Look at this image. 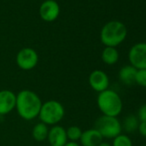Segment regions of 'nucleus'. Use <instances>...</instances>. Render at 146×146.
Segmentation results:
<instances>
[{
	"label": "nucleus",
	"instance_id": "nucleus-7",
	"mask_svg": "<svg viewBox=\"0 0 146 146\" xmlns=\"http://www.w3.org/2000/svg\"><path fill=\"white\" fill-rule=\"evenodd\" d=\"M39 60V56L35 50L30 47H25L20 50L17 55V64L23 70L34 69Z\"/></svg>",
	"mask_w": 146,
	"mask_h": 146
},
{
	"label": "nucleus",
	"instance_id": "nucleus-6",
	"mask_svg": "<svg viewBox=\"0 0 146 146\" xmlns=\"http://www.w3.org/2000/svg\"><path fill=\"white\" fill-rule=\"evenodd\" d=\"M128 58L130 64L137 70L146 69V43L139 42L133 45L128 52Z\"/></svg>",
	"mask_w": 146,
	"mask_h": 146
},
{
	"label": "nucleus",
	"instance_id": "nucleus-13",
	"mask_svg": "<svg viewBox=\"0 0 146 146\" xmlns=\"http://www.w3.org/2000/svg\"><path fill=\"white\" fill-rule=\"evenodd\" d=\"M137 70L131 64L124 65L123 67L120 68V70L119 71V81L126 86L133 85L135 84V78H136Z\"/></svg>",
	"mask_w": 146,
	"mask_h": 146
},
{
	"label": "nucleus",
	"instance_id": "nucleus-18",
	"mask_svg": "<svg viewBox=\"0 0 146 146\" xmlns=\"http://www.w3.org/2000/svg\"><path fill=\"white\" fill-rule=\"evenodd\" d=\"M112 146H132V141L126 134L120 133L113 138Z\"/></svg>",
	"mask_w": 146,
	"mask_h": 146
},
{
	"label": "nucleus",
	"instance_id": "nucleus-8",
	"mask_svg": "<svg viewBox=\"0 0 146 146\" xmlns=\"http://www.w3.org/2000/svg\"><path fill=\"white\" fill-rule=\"evenodd\" d=\"M90 87L96 92L101 93L109 87V78L106 72L102 70H93L89 77Z\"/></svg>",
	"mask_w": 146,
	"mask_h": 146
},
{
	"label": "nucleus",
	"instance_id": "nucleus-10",
	"mask_svg": "<svg viewBox=\"0 0 146 146\" xmlns=\"http://www.w3.org/2000/svg\"><path fill=\"white\" fill-rule=\"evenodd\" d=\"M17 95L8 90L0 91V115H6L16 108Z\"/></svg>",
	"mask_w": 146,
	"mask_h": 146
},
{
	"label": "nucleus",
	"instance_id": "nucleus-1",
	"mask_svg": "<svg viewBox=\"0 0 146 146\" xmlns=\"http://www.w3.org/2000/svg\"><path fill=\"white\" fill-rule=\"evenodd\" d=\"M42 102L39 96L32 90H23L17 95L16 108L25 120H32L39 116Z\"/></svg>",
	"mask_w": 146,
	"mask_h": 146
},
{
	"label": "nucleus",
	"instance_id": "nucleus-2",
	"mask_svg": "<svg viewBox=\"0 0 146 146\" xmlns=\"http://www.w3.org/2000/svg\"><path fill=\"white\" fill-rule=\"evenodd\" d=\"M97 106L102 115L118 117L123 109V102L120 96L113 90H106L99 93Z\"/></svg>",
	"mask_w": 146,
	"mask_h": 146
},
{
	"label": "nucleus",
	"instance_id": "nucleus-22",
	"mask_svg": "<svg viewBox=\"0 0 146 146\" xmlns=\"http://www.w3.org/2000/svg\"><path fill=\"white\" fill-rule=\"evenodd\" d=\"M64 146H80L77 142H72V141H70V142H67Z\"/></svg>",
	"mask_w": 146,
	"mask_h": 146
},
{
	"label": "nucleus",
	"instance_id": "nucleus-16",
	"mask_svg": "<svg viewBox=\"0 0 146 146\" xmlns=\"http://www.w3.org/2000/svg\"><path fill=\"white\" fill-rule=\"evenodd\" d=\"M139 125V120L134 114H129L125 117L123 123L121 124L122 130H125L128 133H131L137 130Z\"/></svg>",
	"mask_w": 146,
	"mask_h": 146
},
{
	"label": "nucleus",
	"instance_id": "nucleus-9",
	"mask_svg": "<svg viewBox=\"0 0 146 146\" xmlns=\"http://www.w3.org/2000/svg\"><path fill=\"white\" fill-rule=\"evenodd\" d=\"M59 11V5L54 0H46L43 2L39 10L40 18L48 23L55 21L58 17Z\"/></svg>",
	"mask_w": 146,
	"mask_h": 146
},
{
	"label": "nucleus",
	"instance_id": "nucleus-5",
	"mask_svg": "<svg viewBox=\"0 0 146 146\" xmlns=\"http://www.w3.org/2000/svg\"><path fill=\"white\" fill-rule=\"evenodd\" d=\"M94 128L101 133L103 138H114L122 131L121 122L117 117L106 115H102L96 119Z\"/></svg>",
	"mask_w": 146,
	"mask_h": 146
},
{
	"label": "nucleus",
	"instance_id": "nucleus-24",
	"mask_svg": "<svg viewBox=\"0 0 146 146\" xmlns=\"http://www.w3.org/2000/svg\"><path fill=\"white\" fill-rule=\"evenodd\" d=\"M142 146H146V144H144V145H142Z\"/></svg>",
	"mask_w": 146,
	"mask_h": 146
},
{
	"label": "nucleus",
	"instance_id": "nucleus-3",
	"mask_svg": "<svg viewBox=\"0 0 146 146\" xmlns=\"http://www.w3.org/2000/svg\"><path fill=\"white\" fill-rule=\"evenodd\" d=\"M127 35L125 25L119 21H111L107 23L101 31V41L106 46L116 47L121 44Z\"/></svg>",
	"mask_w": 146,
	"mask_h": 146
},
{
	"label": "nucleus",
	"instance_id": "nucleus-17",
	"mask_svg": "<svg viewBox=\"0 0 146 146\" xmlns=\"http://www.w3.org/2000/svg\"><path fill=\"white\" fill-rule=\"evenodd\" d=\"M83 131L81 130L80 127L77 125H72L70 126L66 130V135H67V139H70L72 142H77L80 140V137L82 136Z\"/></svg>",
	"mask_w": 146,
	"mask_h": 146
},
{
	"label": "nucleus",
	"instance_id": "nucleus-11",
	"mask_svg": "<svg viewBox=\"0 0 146 146\" xmlns=\"http://www.w3.org/2000/svg\"><path fill=\"white\" fill-rule=\"evenodd\" d=\"M47 139L51 146H64L67 143L66 130L60 125H53L49 130Z\"/></svg>",
	"mask_w": 146,
	"mask_h": 146
},
{
	"label": "nucleus",
	"instance_id": "nucleus-4",
	"mask_svg": "<svg viewBox=\"0 0 146 146\" xmlns=\"http://www.w3.org/2000/svg\"><path fill=\"white\" fill-rule=\"evenodd\" d=\"M64 116V108L63 105L55 100L47 101L42 103L39 118L44 124L54 125L63 119Z\"/></svg>",
	"mask_w": 146,
	"mask_h": 146
},
{
	"label": "nucleus",
	"instance_id": "nucleus-20",
	"mask_svg": "<svg viewBox=\"0 0 146 146\" xmlns=\"http://www.w3.org/2000/svg\"><path fill=\"white\" fill-rule=\"evenodd\" d=\"M137 117L139 122H146V103L139 108Z\"/></svg>",
	"mask_w": 146,
	"mask_h": 146
},
{
	"label": "nucleus",
	"instance_id": "nucleus-14",
	"mask_svg": "<svg viewBox=\"0 0 146 146\" xmlns=\"http://www.w3.org/2000/svg\"><path fill=\"white\" fill-rule=\"evenodd\" d=\"M119 58V54L116 47L106 46L102 52V59L108 65L115 64Z\"/></svg>",
	"mask_w": 146,
	"mask_h": 146
},
{
	"label": "nucleus",
	"instance_id": "nucleus-12",
	"mask_svg": "<svg viewBox=\"0 0 146 146\" xmlns=\"http://www.w3.org/2000/svg\"><path fill=\"white\" fill-rule=\"evenodd\" d=\"M102 141V136L95 128L83 131L80 137V142L83 146H98Z\"/></svg>",
	"mask_w": 146,
	"mask_h": 146
},
{
	"label": "nucleus",
	"instance_id": "nucleus-23",
	"mask_svg": "<svg viewBox=\"0 0 146 146\" xmlns=\"http://www.w3.org/2000/svg\"><path fill=\"white\" fill-rule=\"evenodd\" d=\"M98 146H112V144H110L109 143H107V142H102Z\"/></svg>",
	"mask_w": 146,
	"mask_h": 146
},
{
	"label": "nucleus",
	"instance_id": "nucleus-19",
	"mask_svg": "<svg viewBox=\"0 0 146 146\" xmlns=\"http://www.w3.org/2000/svg\"><path fill=\"white\" fill-rule=\"evenodd\" d=\"M135 84L138 86L146 88V69L137 70L135 78Z\"/></svg>",
	"mask_w": 146,
	"mask_h": 146
},
{
	"label": "nucleus",
	"instance_id": "nucleus-21",
	"mask_svg": "<svg viewBox=\"0 0 146 146\" xmlns=\"http://www.w3.org/2000/svg\"><path fill=\"white\" fill-rule=\"evenodd\" d=\"M137 131L141 136L146 137V122H139Z\"/></svg>",
	"mask_w": 146,
	"mask_h": 146
},
{
	"label": "nucleus",
	"instance_id": "nucleus-15",
	"mask_svg": "<svg viewBox=\"0 0 146 146\" xmlns=\"http://www.w3.org/2000/svg\"><path fill=\"white\" fill-rule=\"evenodd\" d=\"M48 132H49L48 126L46 124L40 122L34 126L32 131V136L35 140L38 142H41L47 138Z\"/></svg>",
	"mask_w": 146,
	"mask_h": 146
}]
</instances>
